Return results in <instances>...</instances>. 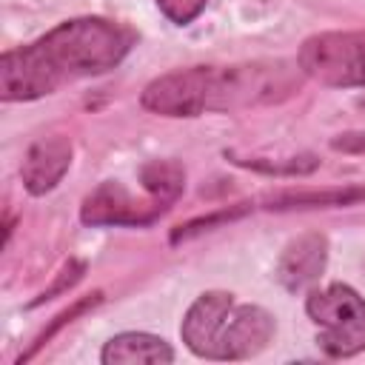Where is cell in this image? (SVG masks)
Listing matches in <instances>:
<instances>
[{"mask_svg": "<svg viewBox=\"0 0 365 365\" xmlns=\"http://www.w3.org/2000/svg\"><path fill=\"white\" fill-rule=\"evenodd\" d=\"M134 46V31L106 17H74L34 43L0 57V97L37 100L57 88L117 68Z\"/></svg>", "mask_w": 365, "mask_h": 365, "instance_id": "6da1fadb", "label": "cell"}, {"mask_svg": "<svg viewBox=\"0 0 365 365\" xmlns=\"http://www.w3.org/2000/svg\"><path fill=\"white\" fill-rule=\"evenodd\" d=\"M305 74L299 63L254 60L234 66H191L154 77L143 94V108L163 117H200L208 111H237L274 106L294 97Z\"/></svg>", "mask_w": 365, "mask_h": 365, "instance_id": "7a4b0ae2", "label": "cell"}, {"mask_svg": "<svg viewBox=\"0 0 365 365\" xmlns=\"http://www.w3.org/2000/svg\"><path fill=\"white\" fill-rule=\"evenodd\" d=\"M277 322L259 305H237L228 291L200 294L182 317L180 336L202 359H251L274 339Z\"/></svg>", "mask_w": 365, "mask_h": 365, "instance_id": "3957f363", "label": "cell"}, {"mask_svg": "<svg viewBox=\"0 0 365 365\" xmlns=\"http://www.w3.org/2000/svg\"><path fill=\"white\" fill-rule=\"evenodd\" d=\"M305 314L319 328L317 345L334 359L356 356L365 351V299L345 282H331L322 291H311Z\"/></svg>", "mask_w": 365, "mask_h": 365, "instance_id": "277c9868", "label": "cell"}, {"mask_svg": "<svg viewBox=\"0 0 365 365\" xmlns=\"http://www.w3.org/2000/svg\"><path fill=\"white\" fill-rule=\"evenodd\" d=\"M305 77L331 88L365 86V31L311 34L297 54Z\"/></svg>", "mask_w": 365, "mask_h": 365, "instance_id": "5b68a950", "label": "cell"}, {"mask_svg": "<svg viewBox=\"0 0 365 365\" xmlns=\"http://www.w3.org/2000/svg\"><path fill=\"white\" fill-rule=\"evenodd\" d=\"M168 211L165 202H160L157 197H151L145 191V197H134L123 182L117 180H106L100 182L80 205V220L91 228L100 225H148L157 217H163Z\"/></svg>", "mask_w": 365, "mask_h": 365, "instance_id": "8992f818", "label": "cell"}, {"mask_svg": "<svg viewBox=\"0 0 365 365\" xmlns=\"http://www.w3.org/2000/svg\"><path fill=\"white\" fill-rule=\"evenodd\" d=\"M71 165V140L51 134V137H40L29 145L23 165H20V180L23 188L31 197H43L51 188H57V182L66 177Z\"/></svg>", "mask_w": 365, "mask_h": 365, "instance_id": "52a82bcc", "label": "cell"}, {"mask_svg": "<svg viewBox=\"0 0 365 365\" xmlns=\"http://www.w3.org/2000/svg\"><path fill=\"white\" fill-rule=\"evenodd\" d=\"M328 262V240L319 231H308L299 234L297 240H291L277 262V279L285 291L299 294L305 288H311Z\"/></svg>", "mask_w": 365, "mask_h": 365, "instance_id": "ba28073f", "label": "cell"}, {"mask_svg": "<svg viewBox=\"0 0 365 365\" xmlns=\"http://www.w3.org/2000/svg\"><path fill=\"white\" fill-rule=\"evenodd\" d=\"M100 362L103 365H134V362L168 365L174 362V348L163 336H154L145 331H123L103 345Z\"/></svg>", "mask_w": 365, "mask_h": 365, "instance_id": "9c48e42d", "label": "cell"}, {"mask_svg": "<svg viewBox=\"0 0 365 365\" xmlns=\"http://www.w3.org/2000/svg\"><path fill=\"white\" fill-rule=\"evenodd\" d=\"M268 211H297V208H345L365 202V182L334 185V188H291L277 191L262 200Z\"/></svg>", "mask_w": 365, "mask_h": 365, "instance_id": "30bf717a", "label": "cell"}, {"mask_svg": "<svg viewBox=\"0 0 365 365\" xmlns=\"http://www.w3.org/2000/svg\"><path fill=\"white\" fill-rule=\"evenodd\" d=\"M140 182L143 191H148L171 208L185 188V168L177 160H151L140 168Z\"/></svg>", "mask_w": 365, "mask_h": 365, "instance_id": "8fae6325", "label": "cell"}, {"mask_svg": "<svg viewBox=\"0 0 365 365\" xmlns=\"http://www.w3.org/2000/svg\"><path fill=\"white\" fill-rule=\"evenodd\" d=\"M234 165L240 168H251L259 174H271V177H305L311 171L319 168V157L314 154H297V157H237V154H225Z\"/></svg>", "mask_w": 365, "mask_h": 365, "instance_id": "7c38bea8", "label": "cell"}, {"mask_svg": "<svg viewBox=\"0 0 365 365\" xmlns=\"http://www.w3.org/2000/svg\"><path fill=\"white\" fill-rule=\"evenodd\" d=\"M248 211H251V205H248V202H240V205H228V208L211 211V214H205V217H194V220H188L185 225H177V228L171 231V245L185 242V240H191V237H197V234H202V231H211V228H217V225L234 222V220L245 217Z\"/></svg>", "mask_w": 365, "mask_h": 365, "instance_id": "4fadbf2b", "label": "cell"}, {"mask_svg": "<svg viewBox=\"0 0 365 365\" xmlns=\"http://www.w3.org/2000/svg\"><path fill=\"white\" fill-rule=\"evenodd\" d=\"M100 302H103V291H94V294H88V297H80V299H77V302H74L71 308L60 311V314L54 317V322H51L48 328H43V331H40V334L34 336L31 348H29L26 354H20V359H17V362H29V359H31V356H34V354H37V351H40V348H43V345H46V342H48V339H51V336H54V334H57L60 328H66L68 322H74V319H77V317H83L86 311L97 308Z\"/></svg>", "mask_w": 365, "mask_h": 365, "instance_id": "5bb4252c", "label": "cell"}, {"mask_svg": "<svg viewBox=\"0 0 365 365\" xmlns=\"http://www.w3.org/2000/svg\"><path fill=\"white\" fill-rule=\"evenodd\" d=\"M83 274H86V262H83V259H68V262L63 265V271L57 274V279H54V282H51V285H48V288H46V291L31 302V308H34V305H43L46 299L60 297V294H63V291H68V288H74V285L83 279Z\"/></svg>", "mask_w": 365, "mask_h": 365, "instance_id": "9a60e30c", "label": "cell"}, {"mask_svg": "<svg viewBox=\"0 0 365 365\" xmlns=\"http://www.w3.org/2000/svg\"><path fill=\"white\" fill-rule=\"evenodd\" d=\"M157 9L174 23V26H188L191 20L200 17V11L205 9L208 0H154Z\"/></svg>", "mask_w": 365, "mask_h": 365, "instance_id": "2e32d148", "label": "cell"}, {"mask_svg": "<svg viewBox=\"0 0 365 365\" xmlns=\"http://www.w3.org/2000/svg\"><path fill=\"white\" fill-rule=\"evenodd\" d=\"M331 148L342 154H365V131H342L331 137Z\"/></svg>", "mask_w": 365, "mask_h": 365, "instance_id": "e0dca14e", "label": "cell"}, {"mask_svg": "<svg viewBox=\"0 0 365 365\" xmlns=\"http://www.w3.org/2000/svg\"><path fill=\"white\" fill-rule=\"evenodd\" d=\"M359 106H362V108H365V100H359Z\"/></svg>", "mask_w": 365, "mask_h": 365, "instance_id": "ac0fdd59", "label": "cell"}]
</instances>
